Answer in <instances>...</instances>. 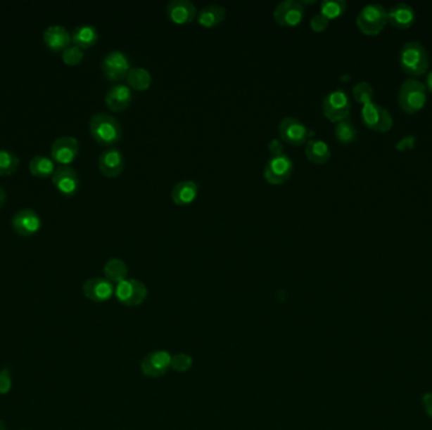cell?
Masks as SVG:
<instances>
[{"instance_id":"1","label":"cell","mask_w":432,"mask_h":430,"mask_svg":"<svg viewBox=\"0 0 432 430\" xmlns=\"http://www.w3.org/2000/svg\"><path fill=\"white\" fill-rule=\"evenodd\" d=\"M89 130L95 142L106 147L117 144L123 136V130L117 119L106 112H98L93 115L89 123Z\"/></svg>"},{"instance_id":"2","label":"cell","mask_w":432,"mask_h":430,"mask_svg":"<svg viewBox=\"0 0 432 430\" xmlns=\"http://www.w3.org/2000/svg\"><path fill=\"white\" fill-rule=\"evenodd\" d=\"M400 63L403 71L412 77L426 74L430 67V57L426 47L419 41H408L402 46Z\"/></svg>"},{"instance_id":"3","label":"cell","mask_w":432,"mask_h":430,"mask_svg":"<svg viewBox=\"0 0 432 430\" xmlns=\"http://www.w3.org/2000/svg\"><path fill=\"white\" fill-rule=\"evenodd\" d=\"M427 100L426 85L416 77H409L402 82L398 90V104L403 111L414 114L425 106Z\"/></svg>"},{"instance_id":"4","label":"cell","mask_w":432,"mask_h":430,"mask_svg":"<svg viewBox=\"0 0 432 430\" xmlns=\"http://www.w3.org/2000/svg\"><path fill=\"white\" fill-rule=\"evenodd\" d=\"M388 23V11L378 3H371L363 6L357 17V25L364 34L374 36L383 31Z\"/></svg>"},{"instance_id":"5","label":"cell","mask_w":432,"mask_h":430,"mask_svg":"<svg viewBox=\"0 0 432 430\" xmlns=\"http://www.w3.org/2000/svg\"><path fill=\"white\" fill-rule=\"evenodd\" d=\"M352 109L350 98L343 89H336L327 93L322 101L324 115L333 123H339L349 117Z\"/></svg>"},{"instance_id":"6","label":"cell","mask_w":432,"mask_h":430,"mask_svg":"<svg viewBox=\"0 0 432 430\" xmlns=\"http://www.w3.org/2000/svg\"><path fill=\"white\" fill-rule=\"evenodd\" d=\"M362 119L368 128L376 131L386 133L393 126V117L388 109L374 101L363 105Z\"/></svg>"},{"instance_id":"7","label":"cell","mask_w":432,"mask_h":430,"mask_svg":"<svg viewBox=\"0 0 432 430\" xmlns=\"http://www.w3.org/2000/svg\"><path fill=\"white\" fill-rule=\"evenodd\" d=\"M293 172V163L288 155H273L265 167V178L271 185H282Z\"/></svg>"},{"instance_id":"8","label":"cell","mask_w":432,"mask_h":430,"mask_svg":"<svg viewBox=\"0 0 432 430\" xmlns=\"http://www.w3.org/2000/svg\"><path fill=\"white\" fill-rule=\"evenodd\" d=\"M115 295L117 301L128 307H136L146 301L148 290L147 287L136 279H125L122 283L117 284Z\"/></svg>"},{"instance_id":"9","label":"cell","mask_w":432,"mask_h":430,"mask_svg":"<svg viewBox=\"0 0 432 430\" xmlns=\"http://www.w3.org/2000/svg\"><path fill=\"white\" fill-rule=\"evenodd\" d=\"M79 152L80 144L74 136H60L51 145V158L60 166H70L77 158Z\"/></svg>"},{"instance_id":"10","label":"cell","mask_w":432,"mask_h":430,"mask_svg":"<svg viewBox=\"0 0 432 430\" xmlns=\"http://www.w3.org/2000/svg\"><path fill=\"white\" fill-rule=\"evenodd\" d=\"M278 131L284 142L295 147L303 145L309 141L310 133L307 126L297 117H284L278 125Z\"/></svg>"},{"instance_id":"11","label":"cell","mask_w":432,"mask_h":430,"mask_svg":"<svg viewBox=\"0 0 432 430\" xmlns=\"http://www.w3.org/2000/svg\"><path fill=\"white\" fill-rule=\"evenodd\" d=\"M130 68L129 58L122 51H111L101 62L103 72L109 80L114 82L125 79Z\"/></svg>"},{"instance_id":"12","label":"cell","mask_w":432,"mask_h":430,"mask_svg":"<svg viewBox=\"0 0 432 430\" xmlns=\"http://www.w3.org/2000/svg\"><path fill=\"white\" fill-rule=\"evenodd\" d=\"M42 226V220L34 209H22L12 219V228L15 234L23 237L37 234Z\"/></svg>"},{"instance_id":"13","label":"cell","mask_w":432,"mask_h":430,"mask_svg":"<svg viewBox=\"0 0 432 430\" xmlns=\"http://www.w3.org/2000/svg\"><path fill=\"white\" fill-rule=\"evenodd\" d=\"M305 14L303 3L297 0H284L281 1L273 13L277 25L281 27H296L301 23Z\"/></svg>"},{"instance_id":"14","label":"cell","mask_w":432,"mask_h":430,"mask_svg":"<svg viewBox=\"0 0 432 430\" xmlns=\"http://www.w3.org/2000/svg\"><path fill=\"white\" fill-rule=\"evenodd\" d=\"M52 183L65 196H75L80 188V177L71 166H58L52 174Z\"/></svg>"},{"instance_id":"15","label":"cell","mask_w":432,"mask_h":430,"mask_svg":"<svg viewBox=\"0 0 432 430\" xmlns=\"http://www.w3.org/2000/svg\"><path fill=\"white\" fill-rule=\"evenodd\" d=\"M98 167L103 176L108 178H115L120 176L125 168L124 155L117 148H109L100 154Z\"/></svg>"},{"instance_id":"16","label":"cell","mask_w":432,"mask_h":430,"mask_svg":"<svg viewBox=\"0 0 432 430\" xmlns=\"http://www.w3.org/2000/svg\"><path fill=\"white\" fill-rule=\"evenodd\" d=\"M166 14L174 25H187L198 17V9L190 0H172L167 4Z\"/></svg>"},{"instance_id":"17","label":"cell","mask_w":432,"mask_h":430,"mask_svg":"<svg viewBox=\"0 0 432 430\" xmlns=\"http://www.w3.org/2000/svg\"><path fill=\"white\" fill-rule=\"evenodd\" d=\"M171 367V355L166 351H153L143 358L141 369L148 377H161Z\"/></svg>"},{"instance_id":"18","label":"cell","mask_w":432,"mask_h":430,"mask_svg":"<svg viewBox=\"0 0 432 430\" xmlns=\"http://www.w3.org/2000/svg\"><path fill=\"white\" fill-rule=\"evenodd\" d=\"M82 292L90 301L101 303L109 301L115 293V288L106 278H90L82 285Z\"/></svg>"},{"instance_id":"19","label":"cell","mask_w":432,"mask_h":430,"mask_svg":"<svg viewBox=\"0 0 432 430\" xmlns=\"http://www.w3.org/2000/svg\"><path fill=\"white\" fill-rule=\"evenodd\" d=\"M133 100V93L128 85L117 84L108 90L106 95V104L111 111L122 112L129 107Z\"/></svg>"},{"instance_id":"20","label":"cell","mask_w":432,"mask_h":430,"mask_svg":"<svg viewBox=\"0 0 432 430\" xmlns=\"http://www.w3.org/2000/svg\"><path fill=\"white\" fill-rule=\"evenodd\" d=\"M416 19V12L414 6L407 3H395V6L388 9V23L398 28L406 30L414 25Z\"/></svg>"},{"instance_id":"21","label":"cell","mask_w":432,"mask_h":430,"mask_svg":"<svg viewBox=\"0 0 432 430\" xmlns=\"http://www.w3.org/2000/svg\"><path fill=\"white\" fill-rule=\"evenodd\" d=\"M44 41L49 48L58 52L68 48L71 41V34L68 30L60 25H52L44 31Z\"/></svg>"},{"instance_id":"22","label":"cell","mask_w":432,"mask_h":430,"mask_svg":"<svg viewBox=\"0 0 432 430\" xmlns=\"http://www.w3.org/2000/svg\"><path fill=\"white\" fill-rule=\"evenodd\" d=\"M198 187L193 181H181L177 185H173L171 197L173 202L179 206H186L195 201L198 197Z\"/></svg>"},{"instance_id":"23","label":"cell","mask_w":432,"mask_h":430,"mask_svg":"<svg viewBox=\"0 0 432 430\" xmlns=\"http://www.w3.org/2000/svg\"><path fill=\"white\" fill-rule=\"evenodd\" d=\"M227 15V9L219 4H210L200 9L198 12L196 20L200 25L205 28H214L220 25Z\"/></svg>"},{"instance_id":"24","label":"cell","mask_w":432,"mask_h":430,"mask_svg":"<svg viewBox=\"0 0 432 430\" xmlns=\"http://www.w3.org/2000/svg\"><path fill=\"white\" fill-rule=\"evenodd\" d=\"M305 154L307 159L314 164H325L331 157L330 147L322 139H310L306 142Z\"/></svg>"},{"instance_id":"25","label":"cell","mask_w":432,"mask_h":430,"mask_svg":"<svg viewBox=\"0 0 432 430\" xmlns=\"http://www.w3.org/2000/svg\"><path fill=\"white\" fill-rule=\"evenodd\" d=\"M99 38V33L96 27L91 25H81L75 28L71 34V41L74 46H77L79 48L85 49L93 47L96 44Z\"/></svg>"},{"instance_id":"26","label":"cell","mask_w":432,"mask_h":430,"mask_svg":"<svg viewBox=\"0 0 432 430\" xmlns=\"http://www.w3.org/2000/svg\"><path fill=\"white\" fill-rule=\"evenodd\" d=\"M125 79L128 82V86L136 91H146L152 84V76L147 68L132 67Z\"/></svg>"},{"instance_id":"27","label":"cell","mask_w":432,"mask_h":430,"mask_svg":"<svg viewBox=\"0 0 432 430\" xmlns=\"http://www.w3.org/2000/svg\"><path fill=\"white\" fill-rule=\"evenodd\" d=\"M104 274L110 283H122L128 275V266L122 259L113 258L104 265Z\"/></svg>"},{"instance_id":"28","label":"cell","mask_w":432,"mask_h":430,"mask_svg":"<svg viewBox=\"0 0 432 430\" xmlns=\"http://www.w3.org/2000/svg\"><path fill=\"white\" fill-rule=\"evenodd\" d=\"M55 169L53 159L46 155H34L30 162V172L38 178L52 177Z\"/></svg>"},{"instance_id":"29","label":"cell","mask_w":432,"mask_h":430,"mask_svg":"<svg viewBox=\"0 0 432 430\" xmlns=\"http://www.w3.org/2000/svg\"><path fill=\"white\" fill-rule=\"evenodd\" d=\"M357 136H358V130L355 128V125L350 122L349 117L336 123L335 136L340 143L350 144L357 139Z\"/></svg>"},{"instance_id":"30","label":"cell","mask_w":432,"mask_h":430,"mask_svg":"<svg viewBox=\"0 0 432 430\" xmlns=\"http://www.w3.org/2000/svg\"><path fill=\"white\" fill-rule=\"evenodd\" d=\"M19 163V157L14 152L0 149V176H12L17 172Z\"/></svg>"},{"instance_id":"31","label":"cell","mask_w":432,"mask_h":430,"mask_svg":"<svg viewBox=\"0 0 432 430\" xmlns=\"http://www.w3.org/2000/svg\"><path fill=\"white\" fill-rule=\"evenodd\" d=\"M352 96L359 104H368L374 98V89L368 81H359L352 87Z\"/></svg>"},{"instance_id":"32","label":"cell","mask_w":432,"mask_h":430,"mask_svg":"<svg viewBox=\"0 0 432 430\" xmlns=\"http://www.w3.org/2000/svg\"><path fill=\"white\" fill-rule=\"evenodd\" d=\"M345 0H324L320 6L322 15H325L329 20L338 18L346 11Z\"/></svg>"},{"instance_id":"33","label":"cell","mask_w":432,"mask_h":430,"mask_svg":"<svg viewBox=\"0 0 432 430\" xmlns=\"http://www.w3.org/2000/svg\"><path fill=\"white\" fill-rule=\"evenodd\" d=\"M85 53L77 46H68V48L62 51V60L70 66H76L84 60Z\"/></svg>"},{"instance_id":"34","label":"cell","mask_w":432,"mask_h":430,"mask_svg":"<svg viewBox=\"0 0 432 430\" xmlns=\"http://www.w3.org/2000/svg\"><path fill=\"white\" fill-rule=\"evenodd\" d=\"M192 358L191 356L186 355V353H179L171 356V367L179 372H186L191 369Z\"/></svg>"},{"instance_id":"35","label":"cell","mask_w":432,"mask_h":430,"mask_svg":"<svg viewBox=\"0 0 432 430\" xmlns=\"http://www.w3.org/2000/svg\"><path fill=\"white\" fill-rule=\"evenodd\" d=\"M12 390V374L9 367L0 371V395H6Z\"/></svg>"},{"instance_id":"36","label":"cell","mask_w":432,"mask_h":430,"mask_svg":"<svg viewBox=\"0 0 432 430\" xmlns=\"http://www.w3.org/2000/svg\"><path fill=\"white\" fill-rule=\"evenodd\" d=\"M329 22L330 20L325 15H322V13H319V14H315L311 18L310 25H311V30L314 32H324L326 30Z\"/></svg>"},{"instance_id":"37","label":"cell","mask_w":432,"mask_h":430,"mask_svg":"<svg viewBox=\"0 0 432 430\" xmlns=\"http://www.w3.org/2000/svg\"><path fill=\"white\" fill-rule=\"evenodd\" d=\"M414 143H416V136H403L402 139H400L398 142L395 143V148H397L398 150H402V152H403V150H407V149H411V148H414Z\"/></svg>"},{"instance_id":"38","label":"cell","mask_w":432,"mask_h":430,"mask_svg":"<svg viewBox=\"0 0 432 430\" xmlns=\"http://www.w3.org/2000/svg\"><path fill=\"white\" fill-rule=\"evenodd\" d=\"M268 149L273 155H281L284 152V144L279 141V139H272L269 144H268Z\"/></svg>"},{"instance_id":"39","label":"cell","mask_w":432,"mask_h":430,"mask_svg":"<svg viewBox=\"0 0 432 430\" xmlns=\"http://www.w3.org/2000/svg\"><path fill=\"white\" fill-rule=\"evenodd\" d=\"M422 405L425 408L427 415L432 419V393H425L421 398Z\"/></svg>"},{"instance_id":"40","label":"cell","mask_w":432,"mask_h":430,"mask_svg":"<svg viewBox=\"0 0 432 430\" xmlns=\"http://www.w3.org/2000/svg\"><path fill=\"white\" fill-rule=\"evenodd\" d=\"M426 89L427 90H430L432 93V70L431 71H428V74L426 76Z\"/></svg>"},{"instance_id":"41","label":"cell","mask_w":432,"mask_h":430,"mask_svg":"<svg viewBox=\"0 0 432 430\" xmlns=\"http://www.w3.org/2000/svg\"><path fill=\"white\" fill-rule=\"evenodd\" d=\"M6 191H4V188H3L1 185H0V207H1V206H3L4 203H6Z\"/></svg>"},{"instance_id":"42","label":"cell","mask_w":432,"mask_h":430,"mask_svg":"<svg viewBox=\"0 0 432 430\" xmlns=\"http://www.w3.org/2000/svg\"><path fill=\"white\" fill-rule=\"evenodd\" d=\"M0 430H6V425L3 420H0Z\"/></svg>"}]
</instances>
